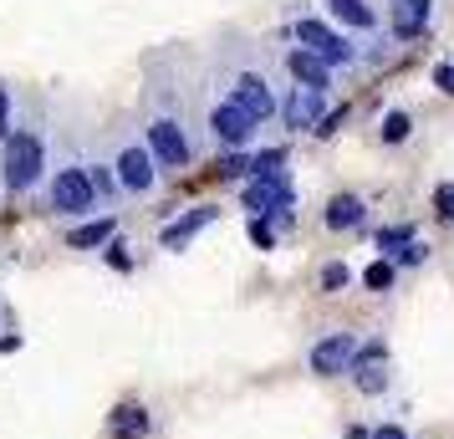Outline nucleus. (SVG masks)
Instances as JSON below:
<instances>
[{
    "label": "nucleus",
    "mask_w": 454,
    "mask_h": 439,
    "mask_svg": "<svg viewBox=\"0 0 454 439\" xmlns=\"http://www.w3.org/2000/svg\"><path fill=\"white\" fill-rule=\"evenodd\" d=\"M46 169H51V148H46L42 123H16L11 138L0 144V184H5V194L11 200L36 194L46 179Z\"/></svg>",
    "instance_id": "obj_1"
},
{
    "label": "nucleus",
    "mask_w": 454,
    "mask_h": 439,
    "mask_svg": "<svg viewBox=\"0 0 454 439\" xmlns=\"http://www.w3.org/2000/svg\"><path fill=\"white\" fill-rule=\"evenodd\" d=\"M144 144L148 153H153V164H159V174H179V169L194 164V144H189V128L179 113H168V107H148V118H144Z\"/></svg>",
    "instance_id": "obj_2"
},
{
    "label": "nucleus",
    "mask_w": 454,
    "mask_h": 439,
    "mask_svg": "<svg viewBox=\"0 0 454 439\" xmlns=\"http://www.w3.org/2000/svg\"><path fill=\"white\" fill-rule=\"evenodd\" d=\"M46 209L57 220H87L98 209V194L87 184V169L82 159H62V164L46 169Z\"/></svg>",
    "instance_id": "obj_3"
},
{
    "label": "nucleus",
    "mask_w": 454,
    "mask_h": 439,
    "mask_svg": "<svg viewBox=\"0 0 454 439\" xmlns=\"http://www.w3.org/2000/svg\"><path fill=\"white\" fill-rule=\"evenodd\" d=\"M113 179H118V189L123 194H153L159 189V164H153V153H148V144L138 138V133H118V144H113Z\"/></svg>",
    "instance_id": "obj_4"
},
{
    "label": "nucleus",
    "mask_w": 454,
    "mask_h": 439,
    "mask_svg": "<svg viewBox=\"0 0 454 439\" xmlns=\"http://www.w3.org/2000/svg\"><path fill=\"white\" fill-rule=\"evenodd\" d=\"M291 36H296V46H301V51L322 57L332 72H337V67H352V62H357V46H352L332 21H322V16H301V21L291 26Z\"/></svg>",
    "instance_id": "obj_5"
},
{
    "label": "nucleus",
    "mask_w": 454,
    "mask_h": 439,
    "mask_svg": "<svg viewBox=\"0 0 454 439\" xmlns=\"http://www.w3.org/2000/svg\"><path fill=\"white\" fill-rule=\"evenodd\" d=\"M225 103H235L240 113H250L255 123H266V118H276V87H270L266 72L235 67V72H225Z\"/></svg>",
    "instance_id": "obj_6"
},
{
    "label": "nucleus",
    "mask_w": 454,
    "mask_h": 439,
    "mask_svg": "<svg viewBox=\"0 0 454 439\" xmlns=\"http://www.w3.org/2000/svg\"><path fill=\"white\" fill-rule=\"evenodd\" d=\"M240 209L246 215H276V209H296V189H291V174L281 169V174H266V179H246V189H240Z\"/></svg>",
    "instance_id": "obj_7"
},
{
    "label": "nucleus",
    "mask_w": 454,
    "mask_h": 439,
    "mask_svg": "<svg viewBox=\"0 0 454 439\" xmlns=\"http://www.w3.org/2000/svg\"><path fill=\"white\" fill-rule=\"evenodd\" d=\"M255 128L261 123H255L250 113H240L235 103H225V98L209 107V133H215V144L225 148V153H240V148L255 144Z\"/></svg>",
    "instance_id": "obj_8"
},
{
    "label": "nucleus",
    "mask_w": 454,
    "mask_h": 439,
    "mask_svg": "<svg viewBox=\"0 0 454 439\" xmlns=\"http://www.w3.org/2000/svg\"><path fill=\"white\" fill-rule=\"evenodd\" d=\"M322 113H327V92H311V87H286V98H276V118H281L291 133L317 128Z\"/></svg>",
    "instance_id": "obj_9"
},
{
    "label": "nucleus",
    "mask_w": 454,
    "mask_h": 439,
    "mask_svg": "<svg viewBox=\"0 0 454 439\" xmlns=\"http://www.w3.org/2000/svg\"><path fill=\"white\" fill-rule=\"evenodd\" d=\"M352 353H357V337H352V333H327L322 342H311L307 368L317 378H337V373H348Z\"/></svg>",
    "instance_id": "obj_10"
},
{
    "label": "nucleus",
    "mask_w": 454,
    "mask_h": 439,
    "mask_svg": "<svg viewBox=\"0 0 454 439\" xmlns=\"http://www.w3.org/2000/svg\"><path fill=\"white\" fill-rule=\"evenodd\" d=\"M281 67H286V77H291L296 87H311V92H332V67L322 62V57L301 51V46H291L286 57H281Z\"/></svg>",
    "instance_id": "obj_11"
},
{
    "label": "nucleus",
    "mask_w": 454,
    "mask_h": 439,
    "mask_svg": "<svg viewBox=\"0 0 454 439\" xmlns=\"http://www.w3.org/2000/svg\"><path fill=\"white\" fill-rule=\"evenodd\" d=\"M215 220H220V209H215V205H194V209H184V215H179L174 225H164V231H159V246H164V251H184L189 240L205 231V225H215Z\"/></svg>",
    "instance_id": "obj_12"
},
{
    "label": "nucleus",
    "mask_w": 454,
    "mask_h": 439,
    "mask_svg": "<svg viewBox=\"0 0 454 439\" xmlns=\"http://www.w3.org/2000/svg\"><path fill=\"white\" fill-rule=\"evenodd\" d=\"M429 21H434V0H393L388 11V26L398 42H419L429 31Z\"/></svg>",
    "instance_id": "obj_13"
},
{
    "label": "nucleus",
    "mask_w": 454,
    "mask_h": 439,
    "mask_svg": "<svg viewBox=\"0 0 454 439\" xmlns=\"http://www.w3.org/2000/svg\"><path fill=\"white\" fill-rule=\"evenodd\" d=\"M113 235H118V215H98V220H77L67 231V246L72 251H103Z\"/></svg>",
    "instance_id": "obj_14"
},
{
    "label": "nucleus",
    "mask_w": 454,
    "mask_h": 439,
    "mask_svg": "<svg viewBox=\"0 0 454 439\" xmlns=\"http://www.w3.org/2000/svg\"><path fill=\"white\" fill-rule=\"evenodd\" d=\"M148 429H153V419H148L144 404H118L113 419H107V435L113 439H148Z\"/></svg>",
    "instance_id": "obj_15"
},
{
    "label": "nucleus",
    "mask_w": 454,
    "mask_h": 439,
    "mask_svg": "<svg viewBox=\"0 0 454 439\" xmlns=\"http://www.w3.org/2000/svg\"><path fill=\"white\" fill-rule=\"evenodd\" d=\"M322 220H327V231H357L368 220V205L357 194H332L327 209H322Z\"/></svg>",
    "instance_id": "obj_16"
},
{
    "label": "nucleus",
    "mask_w": 454,
    "mask_h": 439,
    "mask_svg": "<svg viewBox=\"0 0 454 439\" xmlns=\"http://www.w3.org/2000/svg\"><path fill=\"white\" fill-rule=\"evenodd\" d=\"M327 16L337 26H352V31H378V11L368 0H327Z\"/></svg>",
    "instance_id": "obj_17"
},
{
    "label": "nucleus",
    "mask_w": 454,
    "mask_h": 439,
    "mask_svg": "<svg viewBox=\"0 0 454 439\" xmlns=\"http://www.w3.org/2000/svg\"><path fill=\"white\" fill-rule=\"evenodd\" d=\"M82 169H87V184H92V194H98V205H113V200L123 194V189H118V179H113V164H107L103 153H92Z\"/></svg>",
    "instance_id": "obj_18"
},
{
    "label": "nucleus",
    "mask_w": 454,
    "mask_h": 439,
    "mask_svg": "<svg viewBox=\"0 0 454 439\" xmlns=\"http://www.w3.org/2000/svg\"><path fill=\"white\" fill-rule=\"evenodd\" d=\"M348 378L357 383V394H368V398L388 394V363H378V368H348Z\"/></svg>",
    "instance_id": "obj_19"
},
{
    "label": "nucleus",
    "mask_w": 454,
    "mask_h": 439,
    "mask_svg": "<svg viewBox=\"0 0 454 439\" xmlns=\"http://www.w3.org/2000/svg\"><path fill=\"white\" fill-rule=\"evenodd\" d=\"M409 133H413L409 113H398V107H393V113H383V123H378V138H383V144H403Z\"/></svg>",
    "instance_id": "obj_20"
},
{
    "label": "nucleus",
    "mask_w": 454,
    "mask_h": 439,
    "mask_svg": "<svg viewBox=\"0 0 454 439\" xmlns=\"http://www.w3.org/2000/svg\"><path fill=\"white\" fill-rule=\"evenodd\" d=\"M286 169V148H261L250 153V179H266V174H281Z\"/></svg>",
    "instance_id": "obj_21"
},
{
    "label": "nucleus",
    "mask_w": 454,
    "mask_h": 439,
    "mask_svg": "<svg viewBox=\"0 0 454 439\" xmlns=\"http://www.w3.org/2000/svg\"><path fill=\"white\" fill-rule=\"evenodd\" d=\"M409 240H413V225H383V231H378V251H383V261H393Z\"/></svg>",
    "instance_id": "obj_22"
},
{
    "label": "nucleus",
    "mask_w": 454,
    "mask_h": 439,
    "mask_svg": "<svg viewBox=\"0 0 454 439\" xmlns=\"http://www.w3.org/2000/svg\"><path fill=\"white\" fill-rule=\"evenodd\" d=\"M393 276H398V266L378 255V261H372L368 271H363V286H368V292H393Z\"/></svg>",
    "instance_id": "obj_23"
},
{
    "label": "nucleus",
    "mask_w": 454,
    "mask_h": 439,
    "mask_svg": "<svg viewBox=\"0 0 454 439\" xmlns=\"http://www.w3.org/2000/svg\"><path fill=\"white\" fill-rule=\"evenodd\" d=\"M378 363H388V342H383V337H372V342H357V353H352L348 368H378Z\"/></svg>",
    "instance_id": "obj_24"
},
{
    "label": "nucleus",
    "mask_w": 454,
    "mask_h": 439,
    "mask_svg": "<svg viewBox=\"0 0 454 439\" xmlns=\"http://www.w3.org/2000/svg\"><path fill=\"white\" fill-rule=\"evenodd\" d=\"M246 235L255 251H276V231H270V220H261V215H250L246 220Z\"/></svg>",
    "instance_id": "obj_25"
},
{
    "label": "nucleus",
    "mask_w": 454,
    "mask_h": 439,
    "mask_svg": "<svg viewBox=\"0 0 454 439\" xmlns=\"http://www.w3.org/2000/svg\"><path fill=\"white\" fill-rule=\"evenodd\" d=\"M215 174H220V179H250V153L246 148H240V153H225Z\"/></svg>",
    "instance_id": "obj_26"
},
{
    "label": "nucleus",
    "mask_w": 454,
    "mask_h": 439,
    "mask_svg": "<svg viewBox=\"0 0 454 439\" xmlns=\"http://www.w3.org/2000/svg\"><path fill=\"white\" fill-rule=\"evenodd\" d=\"M434 215H439L444 225H454V179L434 184Z\"/></svg>",
    "instance_id": "obj_27"
},
{
    "label": "nucleus",
    "mask_w": 454,
    "mask_h": 439,
    "mask_svg": "<svg viewBox=\"0 0 454 439\" xmlns=\"http://www.w3.org/2000/svg\"><path fill=\"white\" fill-rule=\"evenodd\" d=\"M103 261L113 266V271H133V255H128V240H118V235H113V240L103 246Z\"/></svg>",
    "instance_id": "obj_28"
},
{
    "label": "nucleus",
    "mask_w": 454,
    "mask_h": 439,
    "mask_svg": "<svg viewBox=\"0 0 454 439\" xmlns=\"http://www.w3.org/2000/svg\"><path fill=\"white\" fill-rule=\"evenodd\" d=\"M348 281H352V271L342 261H327V266H322V292H342Z\"/></svg>",
    "instance_id": "obj_29"
},
{
    "label": "nucleus",
    "mask_w": 454,
    "mask_h": 439,
    "mask_svg": "<svg viewBox=\"0 0 454 439\" xmlns=\"http://www.w3.org/2000/svg\"><path fill=\"white\" fill-rule=\"evenodd\" d=\"M348 123V103L342 107H332V113H322V118H317V128H311V133H317V138H332V133H337V128Z\"/></svg>",
    "instance_id": "obj_30"
},
{
    "label": "nucleus",
    "mask_w": 454,
    "mask_h": 439,
    "mask_svg": "<svg viewBox=\"0 0 454 439\" xmlns=\"http://www.w3.org/2000/svg\"><path fill=\"white\" fill-rule=\"evenodd\" d=\"M11 128H16V103H11V87L0 82V144L11 138Z\"/></svg>",
    "instance_id": "obj_31"
},
{
    "label": "nucleus",
    "mask_w": 454,
    "mask_h": 439,
    "mask_svg": "<svg viewBox=\"0 0 454 439\" xmlns=\"http://www.w3.org/2000/svg\"><path fill=\"white\" fill-rule=\"evenodd\" d=\"M424 255H429V246H424V240H409L403 251L393 255V266H424Z\"/></svg>",
    "instance_id": "obj_32"
},
{
    "label": "nucleus",
    "mask_w": 454,
    "mask_h": 439,
    "mask_svg": "<svg viewBox=\"0 0 454 439\" xmlns=\"http://www.w3.org/2000/svg\"><path fill=\"white\" fill-rule=\"evenodd\" d=\"M434 87L454 98V62H439V67H434Z\"/></svg>",
    "instance_id": "obj_33"
},
{
    "label": "nucleus",
    "mask_w": 454,
    "mask_h": 439,
    "mask_svg": "<svg viewBox=\"0 0 454 439\" xmlns=\"http://www.w3.org/2000/svg\"><path fill=\"white\" fill-rule=\"evenodd\" d=\"M368 439H409V429L403 424H378V429H368Z\"/></svg>",
    "instance_id": "obj_34"
},
{
    "label": "nucleus",
    "mask_w": 454,
    "mask_h": 439,
    "mask_svg": "<svg viewBox=\"0 0 454 439\" xmlns=\"http://www.w3.org/2000/svg\"><path fill=\"white\" fill-rule=\"evenodd\" d=\"M0 353H21V337H0Z\"/></svg>",
    "instance_id": "obj_35"
},
{
    "label": "nucleus",
    "mask_w": 454,
    "mask_h": 439,
    "mask_svg": "<svg viewBox=\"0 0 454 439\" xmlns=\"http://www.w3.org/2000/svg\"><path fill=\"white\" fill-rule=\"evenodd\" d=\"M348 439H368V429H348Z\"/></svg>",
    "instance_id": "obj_36"
}]
</instances>
